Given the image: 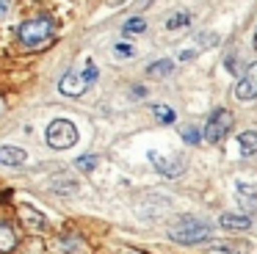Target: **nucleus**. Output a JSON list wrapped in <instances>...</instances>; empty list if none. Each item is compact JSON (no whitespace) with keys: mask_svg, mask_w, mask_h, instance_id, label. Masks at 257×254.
<instances>
[{"mask_svg":"<svg viewBox=\"0 0 257 254\" xmlns=\"http://www.w3.org/2000/svg\"><path fill=\"white\" fill-rule=\"evenodd\" d=\"M229 130H232V113H229L227 108H218L210 113V119H207V124H205V141L221 144Z\"/></svg>","mask_w":257,"mask_h":254,"instance_id":"5","label":"nucleus"},{"mask_svg":"<svg viewBox=\"0 0 257 254\" xmlns=\"http://www.w3.org/2000/svg\"><path fill=\"white\" fill-rule=\"evenodd\" d=\"M213 235V226L207 221H199L194 215H183L177 224L169 229V237L174 243H183V246H199V243L210 240Z\"/></svg>","mask_w":257,"mask_h":254,"instance_id":"2","label":"nucleus"},{"mask_svg":"<svg viewBox=\"0 0 257 254\" xmlns=\"http://www.w3.org/2000/svg\"><path fill=\"white\" fill-rule=\"evenodd\" d=\"M218 224L229 232H246L251 226V218L249 215H240V213H224L221 218H218Z\"/></svg>","mask_w":257,"mask_h":254,"instance_id":"10","label":"nucleus"},{"mask_svg":"<svg viewBox=\"0 0 257 254\" xmlns=\"http://www.w3.org/2000/svg\"><path fill=\"white\" fill-rule=\"evenodd\" d=\"M78 127H75V121H69V119H56V121H50L47 124V130H45V138H47V144H50L53 149H69V147H75L78 144Z\"/></svg>","mask_w":257,"mask_h":254,"instance_id":"4","label":"nucleus"},{"mask_svg":"<svg viewBox=\"0 0 257 254\" xmlns=\"http://www.w3.org/2000/svg\"><path fill=\"white\" fill-rule=\"evenodd\" d=\"M235 196H238L240 207H246V210H257V185H254V182H243V180H238V182H235Z\"/></svg>","mask_w":257,"mask_h":254,"instance_id":"8","label":"nucleus"},{"mask_svg":"<svg viewBox=\"0 0 257 254\" xmlns=\"http://www.w3.org/2000/svg\"><path fill=\"white\" fill-rule=\"evenodd\" d=\"M144 31H147V20H144V17H130V20H124L122 33H144Z\"/></svg>","mask_w":257,"mask_h":254,"instance_id":"15","label":"nucleus"},{"mask_svg":"<svg viewBox=\"0 0 257 254\" xmlns=\"http://www.w3.org/2000/svg\"><path fill=\"white\" fill-rule=\"evenodd\" d=\"M218 42H221L218 33H210V31H202L199 36H196V44H199V47H216Z\"/></svg>","mask_w":257,"mask_h":254,"instance_id":"17","label":"nucleus"},{"mask_svg":"<svg viewBox=\"0 0 257 254\" xmlns=\"http://www.w3.org/2000/svg\"><path fill=\"white\" fill-rule=\"evenodd\" d=\"M185 25H191V11H185V9L174 11L166 20V31H177V28H185Z\"/></svg>","mask_w":257,"mask_h":254,"instance_id":"13","label":"nucleus"},{"mask_svg":"<svg viewBox=\"0 0 257 254\" xmlns=\"http://www.w3.org/2000/svg\"><path fill=\"white\" fill-rule=\"evenodd\" d=\"M130 254H139V251H130Z\"/></svg>","mask_w":257,"mask_h":254,"instance_id":"26","label":"nucleus"},{"mask_svg":"<svg viewBox=\"0 0 257 254\" xmlns=\"http://www.w3.org/2000/svg\"><path fill=\"white\" fill-rule=\"evenodd\" d=\"M12 11V0H0V20H6Z\"/></svg>","mask_w":257,"mask_h":254,"instance_id":"22","label":"nucleus"},{"mask_svg":"<svg viewBox=\"0 0 257 254\" xmlns=\"http://www.w3.org/2000/svg\"><path fill=\"white\" fill-rule=\"evenodd\" d=\"M251 47L257 50V28H254V36H251Z\"/></svg>","mask_w":257,"mask_h":254,"instance_id":"24","label":"nucleus"},{"mask_svg":"<svg viewBox=\"0 0 257 254\" xmlns=\"http://www.w3.org/2000/svg\"><path fill=\"white\" fill-rule=\"evenodd\" d=\"M113 53H116L119 58H136V47L133 44H124V42H119L116 47H113Z\"/></svg>","mask_w":257,"mask_h":254,"instance_id":"20","label":"nucleus"},{"mask_svg":"<svg viewBox=\"0 0 257 254\" xmlns=\"http://www.w3.org/2000/svg\"><path fill=\"white\" fill-rule=\"evenodd\" d=\"M0 110H3V102H0Z\"/></svg>","mask_w":257,"mask_h":254,"instance_id":"25","label":"nucleus"},{"mask_svg":"<svg viewBox=\"0 0 257 254\" xmlns=\"http://www.w3.org/2000/svg\"><path fill=\"white\" fill-rule=\"evenodd\" d=\"M25 160H28L25 149L14 147V144H3L0 147V166H23Z\"/></svg>","mask_w":257,"mask_h":254,"instance_id":"9","label":"nucleus"},{"mask_svg":"<svg viewBox=\"0 0 257 254\" xmlns=\"http://www.w3.org/2000/svg\"><path fill=\"white\" fill-rule=\"evenodd\" d=\"M119 3H127V0H108V6H111V9H113V6H119Z\"/></svg>","mask_w":257,"mask_h":254,"instance_id":"23","label":"nucleus"},{"mask_svg":"<svg viewBox=\"0 0 257 254\" xmlns=\"http://www.w3.org/2000/svg\"><path fill=\"white\" fill-rule=\"evenodd\" d=\"M97 163H100V160H97V155H83V158L75 160L78 171H86V174H89V171H94V169H97Z\"/></svg>","mask_w":257,"mask_h":254,"instance_id":"16","label":"nucleus"},{"mask_svg":"<svg viewBox=\"0 0 257 254\" xmlns=\"http://www.w3.org/2000/svg\"><path fill=\"white\" fill-rule=\"evenodd\" d=\"M172 69H174V61L161 58V61H155V64L147 66V77H169V72H172Z\"/></svg>","mask_w":257,"mask_h":254,"instance_id":"12","label":"nucleus"},{"mask_svg":"<svg viewBox=\"0 0 257 254\" xmlns=\"http://www.w3.org/2000/svg\"><path fill=\"white\" fill-rule=\"evenodd\" d=\"M202 138H205V133H199L196 127H185V130H183V141L185 144H199Z\"/></svg>","mask_w":257,"mask_h":254,"instance_id":"19","label":"nucleus"},{"mask_svg":"<svg viewBox=\"0 0 257 254\" xmlns=\"http://www.w3.org/2000/svg\"><path fill=\"white\" fill-rule=\"evenodd\" d=\"M147 158L152 160V166H155L158 174H161V177H169V180H172V177H180V174L185 171L183 160H169V158H163L158 149H150V152H147Z\"/></svg>","mask_w":257,"mask_h":254,"instance_id":"7","label":"nucleus"},{"mask_svg":"<svg viewBox=\"0 0 257 254\" xmlns=\"http://www.w3.org/2000/svg\"><path fill=\"white\" fill-rule=\"evenodd\" d=\"M152 113H155V119L161 124H174V119H177V113L169 105H152Z\"/></svg>","mask_w":257,"mask_h":254,"instance_id":"14","label":"nucleus"},{"mask_svg":"<svg viewBox=\"0 0 257 254\" xmlns=\"http://www.w3.org/2000/svg\"><path fill=\"white\" fill-rule=\"evenodd\" d=\"M97 77H100V72H97V66L89 61L83 72L69 69L67 75H64L61 80H58V91H61L64 97H80V94H86L91 86H94Z\"/></svg>","mask_w":257,"mask_h":254,"instance_id":"3","label":"nucleus"},{"mask_svg":"<svg viewBox=\"0 0 257 254\" xmlns=\"http://www.w3.org/2000/svg\"><path fill=\"white\" fill-rule=\"evenodd\" d=\"M235 97H238L240 102H251V99H257V61L246 66L243 75H240V80L235 83Z\"/></svg>","mask_w":257,"mask_h":254,"instance_id":"6","label":"nucleus"},{"mask_svg":"<svg viewBox=\"0 0 257 254\" xmlns=\"http://www.w3.org/2000/svg\"><path fill=\"white\" fill-rule=\"evenodd\" d=\"M207 254H240V251L232 243H213V246L207 248Z\"/></svg>","mask_w":257,"mask_h":254,"instance_id":"18","label":"nucleus"},{"mask_svg":"<svg viewBox=\"0 0 257 254\" xmlns=\"http://www.w3.org/2000/svg\"><path fill=\"white\" fill-rule=\"evenodd\" d=\"M199 44H194V47H183L180 50V61H191V58H196V53H199Z\"/></svg>","mask_w":257,"mask_h":254,"instance_id":"21","label":"nucleus"},{"mask_svg":"<svg viewBox=\"0 0 257 254\" xmlns=\"http://www.w3.org/2000/svg\"><path fill=\"white\" fill-rule=\"evenodd\" d=\"M238 152L246 155V158H251V155H257V130H243L238 136Z\"/></svg>","mask_w":257,"mask_h":254,"instance_id":"11","label":"nucleus"},{"mask_svg":"<svg viewBox=\"0 0 257 254\" xmlns=\"http://www.w3.org/2000/svg\"><path fill=\"white\" fill-rule=\"evenodd\" d=\"M56 36V20L53 17H36V20H25L17 28V39L31 50H39L53 42Z\"/></svg>","mask_w":257,"mask_h":254,"instance_id":"1","label":"nucleus"}]
</instances>
